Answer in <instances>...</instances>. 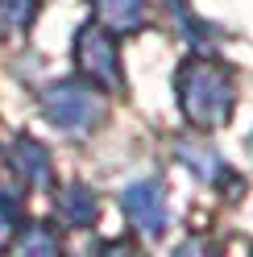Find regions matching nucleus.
<instances>
[{
	"label": "nucleus",
	"instance_id": "obj_2",
	"mask_svg": "<svg viewBox=\"0 0 253 257\" xmlns=\"http://www.w3.org/2000/svg\"><path fill=\"white\" fill-rule=\"evenodd\" d=\"M124 207L146 232H158L166 224V203H162V187L158 183H141L133 191H124Z\"/></svg>",
	"mask_w": 253,
	"mask_h": 257
},
{
	"label": "nucleus",
	"instance_id": "obj_3",
	"mask_svg": "<svg viewBox=\"0 0 253 257\" xmlns=\"http://www.w3.org/2000/svg\"><path fill=\"white\" fill-rule=\"evenodd\" d=\"M112 42H108L104 34H83V67L96 71L104 79H116V62H112Z\"/></svg>",
	"mask_w": 253,
	"mask_h": 257
},
{
	"label": "nucleus",
	"instance_id": "obj_1",
	"mask_svg": "<svg viewBox=\"0 0 253 257\" xmlns=\"http://www.w3.org/2000/svg\"><path fill=\"white\" fill-rule=\"evenodd\" d=\"M179 91H183V112L187 120H195L199 128H212V124H224L228 112H232V83L228 75L212 67V62H191L179 79Z\"/></svg>",
	"mask_w": 253,
	"mask_h": 257
}]
</instances>
